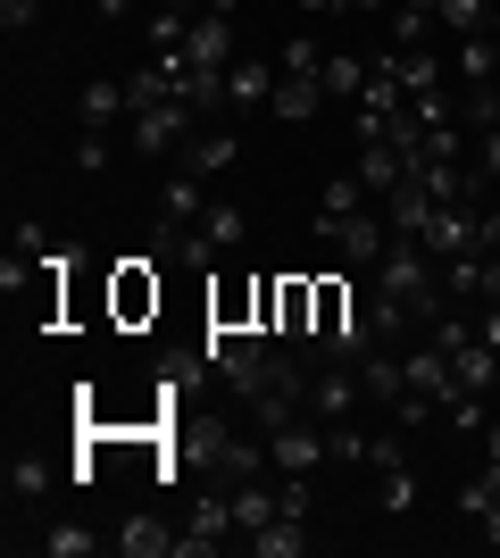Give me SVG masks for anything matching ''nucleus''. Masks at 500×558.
<instances>
[{
  "label": "nucleus",
  "instance_id": "nucleus-46",
  "mask_svg": "<svg viewBox=\"0 0 500 558\" xmlns=\"http://www.w3.org/2000/svg\"><path fill=\"white\" fill-rule=\"evenodd\" d=\"M200 9H209V17H234V9H242V0H200Z\"/></svg>",
  "mask_w": 500,
  "mask_h": 558
},
{
  "label": "nucleus",
  "instance_id": "nucleus-9",
  "mask_svg": "<svg viewBox=\"0 0 500 558\" xmlns=\"http://www.w3.org/2000/svg\"><path fill=\"white\" fill-rule=\"evenodd\" d=\"M358 400H367L358 367H333V359H317V375H309V417H317V425H333V417H358Z\"/></svg>",
  "mask_w": 500,
  "mask_h": 558
},
{
  "label": "nucleus",
  "instance_id": "nucleus-16",
  "mask_svg": "<svg viewBox=\"0 0 500 558\" xmlns=\"http://www.w3.org/2000/svg\"><path fill=\"white\" fill-rule=\"evenodd\" d=\"M376 68L392 75L401 93H442V59H434V50H383Z\"/></svg>",
  "mask_w": 500,
  "mask_h": 558
},
{
  "label": "nucleus",
  "instance_id": "nucleus-28",
  "mask_svg": "<svg viewBox=\"0 0 500 558\" xmlns=\"http://www.w3.org/2000/svg\"><path fill=\"white\" fill-rule=\"evenodd\" d=\"M492 9H500V0H442L434 17H442L451 43H467V34H492Z\"/></svg>",
  "mask_w": 500,
  "mask_h": 558
},
{
  "label": "nucleus",
  "instance_id": "nucleus-24",
  "mask_svg": "<svg viewBox=\"0 0 500 558\" xmlns=\"http://www.w3.org/2000/svg\"><path fill=\"white\" fill-rule=\"evenodd\" d=\"M451 367H459V392H500V350L484 333L467 350H451Z\"/></svg>",
  "mask_w": 500,
  "mask_h": 558
},
{
  "label": "nucleus",
  "instance_id": "nucleus-2",
  "mask_svg": "<svg viewBox=\"0 0 500 558\" xmlns=\"http://www.w3.org/2000/svg\"><path fill=\"white\" fill-rule=\"evenodd\" d=\"M192 125H200V117H192L184 100H159V109H143L125 125V150H134V159H184Z\"/></svg>",
  "mask_w": 500,
  "mask_h": 558
},
{
  "label": "nucleus",
  "instance_id": "nucleus-34",
  "mask_svg": "<svg viewBox=\"0 0 500 558\" xmlns=\"http://www.w3.org/2000/svg\"><path fill=\"white\" fill-rule=\"evenodd\" d=\"M276 68H284V75H317V68H326V43H317V34H292Z\"/></svg>",
  "mask_w": 500,
  "mask_h": 558
},
{
  "label": "nucleus",
  "instance_id": "nucleus-25",
  "mask_svg": "<svg viewBox=\"0 0 500 558\" xmlns=\"http://www.w3.org/2000/svg\"><path fill=\"white\" fill-rule=\"evenodd\" d=\"M200 233H209V251H217V258H234L242 242H251V217H242L234 201H209V209H200Z\"/></svg>",
  "mask_w": 500,
  "mask_h": 558
},
{
  "label": "nucleus",
  "instance_id": "nucleus-41",
  "mask_svg": "<svg viewBox=\"0 0 500 558\" xmlns=\"http://www.w3.org/2000/svg\"><path fill=\"white\" fill-rule=\"evenodd\" d=\"M408 450H401V434H376V450H367V466H401Z\"/></svg>",
  "mask_w": 500,
  "mask_h": 558
},
{
  "label": "nucleus",
  "instance_id": "nucleus-45",
  "mask_svg": "<svg viewBox=\"0 0 500 558\" xmlns=\"http://www.w3.org/2000/svg\"><path fill=\"white\" fill-rule=\"evenodd\" d=\"M484 459H500V417H484Z\"/></svg>",
  "mask_w": 500,
  "mask_h": 558
},
{
  "label": "nucleus",
  "instance_id": "nucleus-15",
  "mask_svg": "<svg viewBox=\"0 0 500 558\" xmlns=\"http://www.w3.org/2000/svg\"><path fill=\"white\" fill-rule=\"evenodd\" d=\"M109 550H125V558H175V534H167L150 509H134L118 534H109Z\"/></svg>",
  "mask_w": 500,
  "mask_h": 558
},
{
  "label": "nucleus",
  "instance_id": "nucleus-21",
  "mask_svg": "<svg viewBox=\"0 0 500 558\" xmlns=\"http://www.w3.org/2000/svg\"><path fill=\"white\" fill-rule=\"evenodd\" d=\"M200 209H209L200 175H192V167H175V175L159 184V217H175V226H200Z\"/></svg>",
  "mask_w": 500,
  "mask_h": 558
},
{
  "label": "nucleus",
  "instance_id": "nucleus-3",
  "mask_svg": "<svg viewBox=\"0 0 500 558\" xmlns=\"http://www.w3.org/2000/svg\"><path fill=\"white\" fill-rule=\"evenodd\" d=\"M225 542H242V525H234V492H200V500H192V525L175 534V558H217Z\"/></svg>",
  "mask_w": 500,
  "mask_h": 558
},
{
  "label": "nucleus",
  "instance_id": "nucleus-29",
  "mask_svg": "<svg viewBox=\"0 0 500 558\" xmlns=\"http://www.w3.org/2000/svg\"><path fill=\"white\" fill-rule=\"evenodd\" d=\"M434 9H417V0H401V9H392V50H434Z\"/></svg>",
  "mask_w": 500,
  "mask_h": 558
},
{
  "label": "nucleus",
  "instance_id": "nucleus-19",
  "mask_svg": "<svg viewBox=\"0 0 500 558\" xmlns=\"http://www.w3.org/2000/svg\"><path fill=\"white\" fill-rule=\"evenodd\" d=\"M242 550L251 558H301L309 550V517H276V525H259V534H242Z\"/></svg>",
  "mask_w": 500,
  "mask_h": 558
},
{
  "label": "nucleus",
  "instance_id": "nucleus-30",
  "mask_svg": "<svg viewBox=\"0 0 500 558\" xmlns=\"http://www.w3.org/2000/svg\"><path fill=\"white\" fill-rule=\"evenodd\" d=\"M459 75H467V84H492L500 75V34H467V43H459V59H451Z\"/></svg>",
  "mask_w": 500,
  "mask_h": 558
},
{
  "label": "nucleus",
  "instance_id": "nucleus-33",
  "mask_svg": "<svg viewBox=\"0 0 500 558\" xmlns=\"http://www.w3.org/2000/svg\"><path fill=\"white\" fill-rule=\"evenodd\" d=\"M50 492V466L34 459V450H17V459H9V500H42Z\"/></svg>",
  "mask_w": 500,
  "mask_h": 558
},
{
  "label": "nucleus",
  "instance_id": "nucleus-5",
  "mask_svg": "<svg viewBox=\"0 0 500 558\" xmlns=\"http://www.w3.org/2000/svg\"><path fill=\"white\" fill-rule=\"evenodd\" d=\"M267 459H276V475H317V466H333L326 459V425L317 417L276 425V434H267Z\"/></svg>",
  "mask_w": 500,
  "mask_h": 558
},
{
  "label": "nucleus",
  "instance_id": "nucleus-44",
  "mask_svg": "<svg viewBox=\"0 0 500 558\" xmlns=\"http://www.w3.org/2000/svg\"><path fill=\"white\" fill-rule=\"evenodd\" d=\"M484 251H500V209H484Z\"/></svg>",
  "mask_w": 500,
  "mask_h": 558
},
{
  "label": "nucleus",
  "instance_id": "nucleus-23",
  "mask_svg": "<svg viewBox=\"0 0 500 558\" xmlns=\"http://www.w3.org/2000/svg\"><path fill=\"white\" fill-rule=\"evenodd\" d=\"M234 159H242V142H234V134H192V142H184V159H175V167H192V175L209 184V175H225Z\"/></svg>",
  "mask_w": 500,
  "mask_h": 558
},
{
  "label": "nucleus",
  "instance_id": "nucleus-14",
  "mask_svg": "<svg viewBox=\"0 0 500 558\" xmlns=\"http://www.w3.org/2000/svg\"><path fill=\"white\" fill-rule=\"evenodd\" d=\"M358 184L376 192V201L392 184H408V150H401V142H358Z\"/></svg>",
  "mask_w": 500,
  "mask_h": 558
},
{
  "label": "nucleus",
  "instance_id": "nucleus-40",
  "mask_svg": "<svg viewBox=\"0 0 500 558\" xmlns=\"http://www.w3.org/2000/svg\"><path fill=\"white\" fill-rule=\"evenodd\" d=\"M276 492H284V517H309V475H276Z\"/></svg>",
  "mask_w": 500,
  "mask_h": 558
},
{
  "label": "nucleus",
  "instance_id": "nucleus-47",
  "mask_svg": "<svg viewBox=\"0 0 500 558\" xmlns=\"http://www.w3.org/2000/svg\"><path fill=\"white\" fill-rule=\"evenodd\" d=\"M342 9H351V17H358V9H383V0H342Z\"/></svg>",
  "mask_w": 500,
  "mask_h": 558
},
{
  "label": "nucleus",
  "instance_id": "nucleus-38",
  "mask_svg": "<svg viewBox=\"0 0 500 558\" xmlns=\"http://www.w3.org/2000/svg\"><path fill=\"white\" fill-rule=\"evenodd\" d=\"M476 167H484V184L500 192V125H484V134H476Z\"/></svg>",
  "mask_w": 500,
  "mask_h": 558
},
{
  "label": "nucleus",
  "instance_id": "nucleus-4",
  "mask_svg": "<svg viewBox=\"0 0 500 558\" xmlns=\"http://www.w3.org/2000/svg\"><path fill=\"white\" fill-rule=\"evenodd\" d=\"M317 242L342 251V267H376V258L392 251V226H383V209H358V217H342V226H317Z\"/></svg>",
  "mask_w": 500,
  "mask_h": 558
},
{
  "label": "nucleus",
  "instance_id": "nucleus-20",
  "mask_svg": "<svg viewBox=\"0 0 500 558\" xmlns=\"http://www.w3.org/2000/svg\"><path fill=\"white\" fill-rule=\"evenodd\" d=\"M100 542H109V534H93L84 517H59V525H42V534H34V550H42V558H93Z\"/></svg>",
  "mask_w": 500,
  "mask_h": 558
},
{
  "label": "nucleus",
  "instance_id": "nucleus-17",
  "mask_svg": "<svg viewBox=\"0 0 500 558\" xmlns=\"http://www.w3.org/2000/svg\"><path fill=\"white\" fill-rule=\"evenodd\" d=\"M284 517V492H276V475H259V484H234V525L242 534H259V525H276Z\"/></svg>",
  "mask_w": 500,
  "mask_h": 558
},
{
  "label": "nucleus",
  "instance_id": "nucleus-36",
  "mask_svg": "<svg viewBox=\"0 0 500 558\" xmlns=\"http://www.w3.org/2000/svg\"><path fill=\"white\" fill-rule=\"evenodd\" d=\"M9 251H17V258H50V226L17 217V226H9Z\"/></svg>",
  "mask_w": 500,
  "mask_h": 558
},
{
  "label": "nucleus",
  "instance_id": "nucleus-48",
  "mask_svg": "<svg viewBox=\"0 0 500 558\" xmlns=\"http://www.w3.org/2000/svg\"><path fill=\"white\" fill-rule=\"evenodd\" d=\"M492 34H500V9H492Z\"/></svg>",
  "mask_w": 500,
  "mask_h": 558
},
{
  "label": "nucleus",
  "instance_id": "nucleus-18",
  "mask_svg": "<svg viewBox=\"0 0 500 558\" xmlns=\"http://www.w3.org/2000/svg\"><path fill=\"white\" fill-rule=\"evenodd\" d=\"M317 84H326V100L358 109V93H367V59H358V50H326V68H317Z\"/></svg>",
  "mask_w": 500,
  "mask_h": 558
},
{
  "label": "nucleus",
  "instance_id": "nucleus-39",
  "mask_svg": "<svg viewBox=\"0 0 500 558\" xmlns=\"http://www.w3.org/2000/svg\"><path fill=\"white\" fill-rule=\"evenodd\" d=\"M34 17H42V0H0V34H25Z\"/></svg>",
  "mask_w": 500,
  "mask_h": 558
},
{
  "label": "nucleus",
  "instance_id": "nucleus-26",
  "mask_svg": "<svg viewBox=\"0 0 500 558\" xmlns=\"http://www.w3.org/2000/svg\"><path fill=\"white\" fill-rule=\"evenodd\" d=\"M367 201H376V192L358 184V167H351V175H333V184L317 192V226H342V217H358Z\"/></svg>",
  "mask_w": 500,
  "mask_h": 558
},
{
  "label": "nucleus",
  "instance_id": "nucleus-10",
  "mask_svg": "<svg viewBox=\"0 0 500 558\" xmlns=\"http://www.w3.org/2000/svg\"><path fill=\"white\" fill-rule=\"evenodd\" d=\"M276 84H284V68H276V59H234V68H225V109H234V117L267 109V100H276Z\"/></svg>",
  "mask_w": 500,
  "mask_h": 558
},
{
  "label": "nucleus",
  "instance_id": "nucleus-6",
  "mask_svg": "<svg viewBox=\"0 0 500 558\" xmlns=\"http://www.w3.org/2000/svg\"><path fill=\"white\" fill-rule=\"evenodd\" d=\"M209 466H217V492L276 475V459H267V434H217V442H209Z\"/></svg>",
  "mask_w": 500,
  "mask_h": 558
},
{
  "label": "nucleus",
  "instance_id": "nucleus-32",
  "mask_svg": "<svg viewBox=\"0 0 500 558\" xmlns=\"http://www.w3.org/2000/svg\"><path fill=\"white\" fill-rule=\"evenodd\" d=\"M459 117H467V134L500 125V75H492V84H467V93H459Z\"/></svg>",
  "mask_w": 500,
  "mask_h": 558
},
{
  "label": "nucleus",
  "instance_id": "nucleus-7",
  "mask_svg": "<svg viewBox=\"0 0 500 558\" xmlns=\"http://www.w3.org/2000/svg\"><path fill=\"white\" fill-rule=\"evenodd\" d=\"M417 242L434 251V267H442V258H476V251H484V209H459V201H442V209H434V226L417 233Z\"/></svg>",
  "mask_w": 500,
  "mask_h": 558
},
{
  "label": "nucleus",
  "instance_id": "nucleus-35",
  "mask_svg": "<svg viewBox=\"0 0 500 558\" xmlns=\"http://www.w3.org/2000/svg\"><path fill=\"white\" fill-rule=\"evenodd\" d=\"M442 425H451V434H484V392H459V400H442Z\"/></svg>",
  "mask_w": 500,
  "mask_h": 558
},
{
  "label": "nucleus",
  "instance_id": "nucleus-13",
  "mask_svg": "<svg viewBox=\"0 0 500 558\" xmlns=\"http://www.w3.org/2000/svg\"><path fill=\"white\" fill-rule=\"evenodd\" d=\"M376 209H383V226H392V233H426L442 201H434L426 184H392V192H383V201H376Z\"/></svg>",
  "mask_w": 500,
  "mask_h": 558
},
{
  "label": "nucleus",
  "instance_id": "nucleus-42",
  "mask_svg": "<svg viewBox=\"0 0 500 558\" xmlns=\"http://www.w3.org/2000/svg\"><path fill=\"white\" fill-rule=\"evenodd\" d=\"M476 525H484V542H492V550H500V500H492V509L476 517Z\"/></svg>",
  "mask_w": 500,
  "mask_h": 558
},
{
  "label": "nucleus",
  "instance_id": "nucleus-12",
  "mask_svg": "<svg viewBox=\"0 0 500 558\" xmlns=\"http://www.w3.org/2000/svg\"><path fill=\"white\" fill-rule=\"evenodd\" d=\"M150 267H159V258H125L118 267V317L125 326H143L150 308H159V276H150Z\"/></svg>",
  "mask_w": 500,
  "mask_h": 558
},
{
  "label": "nucleus",
  "instance_id": "nucleus-22",
  "mask_svg": "<svg viewBox=\"0 0 500 558\" xmlns=\"http://www.w3.org/2000/svg\"><path fill=\"white\" fill-rule=\"evenodd\" d=\"M267 109L284 117V125H309V117L326 109V84H317V75H284V84H276V100H267Z\"/></svg>",
  "mask_w": 500,
  "mask_h": 558
},
{
  "label": "nucleus",
  "instance_id": "nucleus-31",
  "mask_svg": "<svg viewBox=\"0 0 500 558\" xmlns=\"http://www.w3.org/2000/svg\"><path fill=\"white\" fill-rule=\"evenodd\" d=\"M367 450H376V434H358V417H333L326 425V459L333 466H367Z\"/></svg>",
  "mask_w": 500,
  "mask_h": 558
},
{
  "label": "nucleus",
  "instance_id": "nucleus-27",
  "mask_svg": "<svg viewBox=\"0 0 500 558\" xmlns=\"http://www.w3.org/2000/svg\"><path fill=\"white\" fill-rule=\"evenodd\" d=\"M376 509L383 517H408V509H417V466H376Z\"/></svg>",
  "mask_w": 500,
  "mask_h": 558
},
{
  "label": "nucleus",
  "instance_id": "nucleus-37",
  "mask_svg": "<svg viewBox=\"0 0 500 558\" xmlns=\"http://www.w3.org/2000/svg\"><path fill=\"white\" fill-rule=\"evenodd\" d=\"M109 159H118V142H109V134H84V142H75V167H84V175H109Z\"/></svg>",
  "mask_w": 500,
  "mask_h": 558
},
{
  "label": "nucleus",
  "instance_id": "nucleus-8",
  "mask_svg": "<svg viewBox=\"0 0 500 558\" xmlns=\"http://www.w3.org/2000/svg\"><path fill=\"white\" fill-rule=\"evenodd\" d=\"M75 117H84V134H125V125H134V93H125V75H93V84L75 93Z\"/></svg>",
  "mask_w": 500,
  "mask_h": 558
},
{
  "label": "nucleus",
  "instance_id": "nucleus-1",
  "mask_svg": "<svg viewBox=\"0 0 500 558\" xmlns=\"http://www.w3.org/2000/svg\"><path fill=\"white\" fill-rule=\"evenodd\" d=\"M401 384H408V392L392 400V417H401V425L442 417V400H459V367H451V350H434L426 333H417V342H401Z\"/></svg>",
  "mask_w": 500,
  "mask_h": 558
},
{
  "label": "nucleus",
  "instance_id": "nucleus-11",
  "mask_svg": "<svg viewBox=\"0 0 500 558\" xmlns=\"http://www.w3.org/2000/svg\"><path fill=\"white\" fill-rule=\"evenodd\" d=\"M184 59H192V68H234V59H242V50H234V17H209V9H200L192 34H184Z\"/></svg>",
  "mask_w": 500,
  "mask_h": 558
},
{
  "label": "nucleus",
  "instance_id": "nucleus-43",
  "mask_svg": "<svg viewBox=\"0 0 500 558\" xmlns=\"http://www.w3.org/2000/svg\"><path fill=\"white\" fill-rule=\"evenodd\" d=\"M301 9H309V17H351V9H342V0H301Z\"/></svg>",
  "mask_w": 500,
  "mask_h": 558
}]
</instances>
